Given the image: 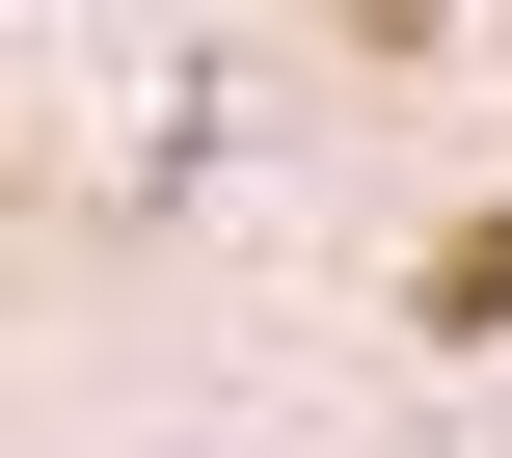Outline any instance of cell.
Returning a JSON list of instances; mask_svg holds the SVG:
<instances>
[{
  "mask_svg": "<svg viewBox=\"0 0 512 458\" xmlns=\"http://www.w3.org/2000/svg\"><path fill=\"white\" fill-rule=\"evenodd\" d=\"M405 324H432V351H512V216H432V243H405Z\"/></svg>",
  "mask_w": 512,
  "mask_h": 458,
  "instance_id": "6da1fadb",
  "label": "cell"
}]
</instances>
